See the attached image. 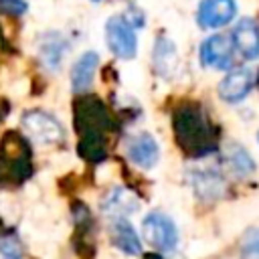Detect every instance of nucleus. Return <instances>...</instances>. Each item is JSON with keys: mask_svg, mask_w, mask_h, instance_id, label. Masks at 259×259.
<instances>
[{"mask_svg": "<svg viewBox=\"0 0 259 259\" xmlns=\"http://www.w3.org/2000/svg\"><path fill=\"white\" fill-rule=\"evenodd\" d=\"M142 235L146 243H150L154 249L168 253L174 251L178 245V229L176 223L160 210H152L142 221Z\"/></svg>", "mask_w": 259, "mask_h": 259, "instance_id": "f257e3e1", "label": "nucleus"}, {"mask_svg": "<svg viewBox=\"0 0 259 259\" xmlns=\"http://www.w3.org/2000/svg\"><path fill=\"white\" fill-rule=\"evenodd\" d=\"M20 125L28 134V138L38 146L59 144L65 138V130H63L61 121L55 115L40 111V109L26 111L20 119Z\"/></svg>", "mask_w": 259, "mask_h": 259, "instance_id": "f03ea898", "label": "nucleus"}, {"mask_svg": "<svg viewBox=\"0 0 259 259\" xmlns=\"http://www.w3.org/2000/svg\"><path fill=\"white\" fill-rule=\"evenodd\" d=\"M105 38L109 51L119 59H134L138 53L136 30L125 16H111L105 24Z\"/></svg>", "mask_w": 259, "mask_h": 259, "instance_id": "7ed1b4c3", "label": "nucleus"}, {"mask_svg": "<svg viewBox=\"0 0 259 259\" xmlns=\"http://www.w3.org/2000/svg\"><path fill=\"white\" fill-rule=\"evenodd\" d=\"M237 14L235 0H200L196 10V22L200 28H221L229 24Z\"/></svg>", "mask_w": 259, "mask_h": 259, "instance_id": "20e7f679", "label": "nucleus"}, {"mask_svg": "<svg viewBox=\"0 0 259 259\" xmlns=\"http://www.w3.org/2000/svg\"><path fill=\"white\" fill-rule=\"evenodd\" d=\"M235 45L225 34H212L200 45V63L212 69H229L233 65Z\"/></svg>", "mask_w": 259, "mask_h": 259, "instance_id": "39448f33", "label": "nucleus"}, {"mask_svg": "<svg viewBox=\"0 0 259 259\" xmlns=\"http://www.w3.org/2000/svg\"><path fill=\"white\" fill-rule=\"evenodd\" d=\"M125 154L127 158L144 168V170H150L158 164V158H160V148H158V142L154 140L152 134L148 132H140V134H134L127 144H125Z\"/></svg>", "mask_w": 259, "mask_h": 259, "instance_id": "423d86ee", "label": "nucleus"}, {"mask_svg": "<svg viewBox=\"0 0 259 259\" xmlns=\"http://www.w3.org/2000/svg\"><path fill=\"white\" fill-rule=\"evenodd\" d=\"M253 83H255V75L249 69L245 67L233 69L219 83V97L227 103H239L249 95V91L253 89Z\"/></svg>", "mask_w": 259, "mask_h": 259, "instance_id": "0eeeda50", "label": "nucleus"}, {"mask_svg": "<svg viewBox=\"0 0 259 259\" xmlns=\"http://www.w3.org/2000/svg\"><path fill=\"white\" fill-rule=\"evenodd\" d=\"M233 45L245 59L259 57V26L251 18H241L233 30Z\"/></svg>", "mask_w": 259, "mask_h": 259, "instance_id": "6e6552de", "label": "nucleus"}, {"mask_svg": "<svg viewBox=\"0 0 259 259\" xmlns=\"http://www.w3.org/2000/svg\"><path fill=\"white\" fill-rule=\"evenodd\" d=\"M97 65H99V55L95 51H87L75 61L71 69V87L75 93H83L91 87Z\"/></svg>", "mask_w": 259, "mask_h": 259, "instance_id": "1a4fd4ad", "label": "nucleus"}, {"mask_svg": "<svg viewBox=\"0 0 259 259\" xmlns=\"http://www.w3.org/2000/svg\"><path fill=\"white\" fill-rule=\"evenodd\" d=\"M109 235H111V243L121 253H125V255H140V251H142L140 237L134 231V227L125 221V217L113 219V223L109 227Z\"/></svg>", "mask_w": 259, "mask_h": 259, "instance_id": "9d476101", "label": "nucleus"}, {"mask_svg": "<svg viewBox=\"0 0 259 259\" xmlns=\"http://www.w3.org/2000/svg\"><path fill=\"white\" fill-rule=\"evenodd\" d=\"M65 53H67V40L59 32H49V34L42 36V40L38 45V55H40L42 65L49 71H57L59 69Z\"/></svg>", "mask_w": 259, "mask_h": 259, "instance_id": "9b49d317", "label": "nucleus"}, {"mask_svg": "<svg viewBox=\"0 0 259 259\" xmlns=\"http://www.w3.org/2000/svg\"><path fill=\"white\" fill-rule=\"evenodd\" d=\"M101 208L105 214H113V219H121L127 212H134L138 208V198L132 192H127L125 188H115L107 194Z\"/></svg>", "mask_w": 259, "mask_h": 259, "instance_id": "f8f14e48", "label": "nucleus"}, {"mask_svg": "<svg viewBox=\"0 0 259 259\" xmlns=\"http://www.w3.org/2000/svg\"><path fill=\"white\" fill-rule=\"evenodd\" d=\"M176 63H178V57H176L174 45L168 38H158L156 49H154V65H156L158 73L166 75V77L172 75Z\"/></svg>", "mask_w": 259, "mask_h": 259, "instance_id": "ddd939ff", "label": "nucleus"}, {"mask_svg": "<svg viewBox=\"0 0 259 259\" xmlns=\"http://www.w3.org/2000/svg\"><path fill=\"white\" fill-rule=\"evenodd\" d=\"M192 184L200 196H217L221 194V176L210 170H196L192 174Z\"/></svg>", "mask_w": 259, "mask_h": 259, "instance_id": "4468645a", "label": "nucleus"}, {"mask_svg": "<svg viewBox=\"0 0 259 259\" xmlns=\"http://www.w3.org/2000/svg\"><path fill=\"white\" fill-rule=\"evenodd\" d=\"M229 162H231L233 170H237L239 174H249V172L255 168L251 156H249L241 146H233V148L229 150Z\"/></svg>", "mask_w": 259, "mask_h": 259, "instance_id": "2eb2a0df", "label": "nucleus"}, {"mask_svg": "<svg viewBox=\"0 0 259 259\" xmlns=\"http://www.w3.org/2000/svg\"><path fill=\"white\" fill-rule=\"evenodd\" d=\"M243 257L259 259V229H251L243 239Z\"/></svg>", "mask_w": 259, "mask_h": 259, "instance_id": "dca6fc26", "label": "nucleus"}, {"mask_svg": "<svg viewBox=\"0 0 259 259\" xmlns=\"http://www.w3.org/2000/svg\"><path fill=\"white\" fill-rule=\"evenodd\" d=\"M0 257L2 259H22V247L14 237L0 239Z\"/></svg>", "mask_w": 259, "mask_h": 259, "instance_id": "f3484780", "label": "nucleus"}, {"mask_svg": "<svg viewBox=\"0 0 259 259\" xmlns=\"http://www.w3.org/2000/svg\"><path fill=\"white\" fill-rule=\"evenodd\" d=\"M28 10L24 0H0V12L8 16H22Z\"/></svg>", "mask_w": 259, "mask_h": 259, "instance_id": "a211bd4d", "label": "nucleus"}, {"mask_svg": "<svg viewBox=\"0 0 259 259\" xmlns=\"http://www.w3.org/2000/svg\"><path fill=\"white\" fill-rule=\"evenodd\" d=\"M91 2H101V0H91Z\"/></svg>", "mask_w": 259, "mask_h": 259, "instance_id": "6ab92c4d", "label": "nucleus"}, {"mask_svg": "<svg viewBox=\"0 0 259 259\" xmlns=\"http://www.w3.org/2000/svg\"><path fill=\"white\" fill-rule=\"evenodd\" d=\"M257 140H259V136H257Z\"/></svg>", "mask_w": 259, "mask_h": 259, "instance_id": "aec40b11", "label": "nucleus"}]
</instances>
